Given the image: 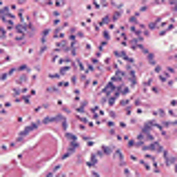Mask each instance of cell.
Masks as SVG:
<instances>
[{"label":"cell","mask_w":177,"mask_h":177,"mask_svg":"<svg viewBox=\"0 0 177 177\" xmlns=\"http://www.w3.org/2000/svg\"><path fill=\"white\" fill-rule=\"evenodd\" d=\"M164 157H166V166H173V164H175V160H173L170 153H164Z\"/></svg>","instance_id":"cell-1"}]
</instances>
